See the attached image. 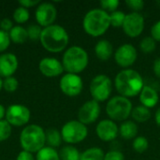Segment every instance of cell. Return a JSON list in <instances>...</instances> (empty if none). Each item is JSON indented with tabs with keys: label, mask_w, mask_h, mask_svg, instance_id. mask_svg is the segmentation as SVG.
<instances>
[{
	"label": "cell",
	"mask_w": 160,
	"mask_h": 160,
	"mask_svg": "<svg viewBox=\"0 0 160 160\" xmlns=\"http://www.w3.org/2000/svg\"><path fill=\"white\" fill-rule=\"evenodd\" d=\"M144 85L142 76L132 68L122 69L114 79V87L117 93L129 99L139 96Z\"/></svg>",
	"instance_id": "cell-1"
},
{
	"label": "cell",
	"mask_w": 160,
	"mask_h": 160,
	"mask_svg": "<svg viewBox=\"0 0 160 160\" xmlns=\"http://www.w3.org/2000/svg\"><path fill=\"white\" fill-rule=\"evenodd\" d=\"M39 41L46 51L50 52H61L68 47L69 36L63 26L52 24L42 29Z\"/></svg>",
	"instance_id": "cell-2"
},
{
	"label": "cell",
	"mask_w": 160,
	"mask_h": 160,
	"mask_svg": "<svg viewBox=\"0 0 160 160\" xmlns=\"http://www.w3.org/2000/svg\"><path fill=\"white\" fill-rule=\"evenodd\" d=\"M110 27V14L101 8L89 10L82 19V28L84 32L93 38L103 36Z\"/></svg>",
	"instance_id": "cell-3"
},
{
	"label": "cell",
	"mask_w": 160,
	"mask_h": 160,
	"mask_svg": "<svg viewBox=\"0 0 160 160\" xmlns=\"http://www.w3.org/2000/svg\"><path fill=\"white\" fill-rule=\"evenodd\" d=\"M61 62L67 73L79 75L87 68L89 64V55L82 47L75 45L65 51Z\"/></svg>",
	"instance_id": "cell-4"
},
{
	"label": "cell",
	"mask_w": 160,
	"mask_h": 160,
	"mask_svg": "<svg viewBox=\"0 0 160 160\" xmlns=\"http://www.w3.org/2000/svg\"><path fill=\"white\" fill-rule=\"evenodd\" d=\"M20 144L22 150L29 153H38L46 144L44 129L35 124L26 126L20 134Z\"/></svg>",
	"instance_id": "cell-5"
},
{
	"label": "cell",
	"mask_w": 160,
	"mask_h": 160,
	"mask_svg": "<svg viewBox=\"0 0 160 160\" xmlns=\"http://www.w3.org/2000/svg\"><path fill=\"white\" fill-rule=\"evenodd\" d=\"M133 110L132 102L123 96L111 98L106 104V113L110 120L113 122H125L130 116Z\"/></svg>",
	"instance_id": "cell-6"
},
{
	"label": "cell",
	"mask_w": 160,
	"mask_h": 160,
	"mask_svg": "<svg viewBox=\"0 0 160 160\" xmlns=\"http://www.w3.org/2000/svg\"><path fill=\"white\" fill-rule=\"evenodd\" d=\"M90 95L94 100L104 102L111 98L112 92V82L106 74H98L95 76L89 85Z\"/></svg>",
	"instance_id": "cell-7"
},
{
	"label": "cell",
	"mask_w": 160,
	"mask_h": 160,
	"mask_svg": "<svg viewBox=\"0 0 160 160\" xmlns=\"http://www.w3.org/2000/svg\"><path fill=\"white\" fill-rule=\"evenodd\" d=\"M62 139L68 145L78 144L83 142L88 136V128L78 120L67 122L61 128Z\"/></svg>",
	"instance_id": "cell-8"
},
{
	"label": "cell",
	"mask_w": 160,
	"mask_h": 160,
	"mask_svg": "<svg viewBox=\"0 0 160 160\" xmlns=\"http://www.w3.org/2000/svg\"><path fill=\"white\" fill-rule=\"evenodd\" d=\"M31 117L30 110L22 104H11L6 110L5 120L12 127H22L26 125Z\"/></svg>",
	"instance_id": "cell-9"
},
{
	"label": "cell",
	"mask_w": 160,
	"mask_h": 160,
	"mask_svg": "<svg viewBox=\"0 0 160 160\" xmlns=\"http://www.w3.org/2000/svg\"><path fill=\"white\" fill-rule=\"evenodd\" d=\"M145 21L144 17L140 12H130L126 15L125 22L123 23V31L124 33L131 38H135L141 36L144 30Z\"/></svg>",
	"instance_id": "cell-10"
},
{
	"label": "cell",
	"mask_w": 160,
	"mask_h": 160,
	"mask_svg": "<svg viewBox=\"0 0 160 160\" xmlns=\"http://www.w3.org/2000/svg\"><path fill=\"white\" fill-rule=\"evenodd\" d=\"M59 87L64 95L74 98L82 93L83 89V82L80 75L66 73L60 79Z\"/></svg>",
	"instance_id": "cell-11"
},
{
	"label": "cell",
	"mask_w": 160,
	"mask_h": 160,
	"mask_svg": "<svg viewBox=\"0 0 160 160\" xmlns=\"http://www.w3.org/2000/svg\"><path fill=\"white\" fill-rule=\"evenodd\" d=\"M115 63L123 68V69L129 68L133 66L138 58L137 49L130 43H125L119 46L113 53Z\"/></svg>",
	"instance_id": "cell-12"
},
{
	"label": "cell",
	"mask_w": 160,
	"mask_h": 160,
	"mask_svg": "<svg viewBox=\"0 0 160 160\" xmlns=\"http://www.w3.org/2000/svg\"><path fill=\"white\" fill-rule=\"evenodd\" d=\"M57 17V9L52 3H40L35 11V18L39 26L42 28L54 24Z\"/></svg>",
	"instance_id": "cell-13"
},
{
	"label": "cell",
	"mask_w": 160,
	"mask_h": 160,
	"mask_svg": "<svg viewBox=\"0 0 160 160\" xmlns=\"http://www.w3.org/2000/svg\"><path fill=\"white\" fill-rule=\"evenodd\" d=\"M100 105L98 101L91 99L84 102L78 112V121L83 125H91L95 123L100 115Z\"/></svg>",
	"instance_id": "cell-14"
},
{
	"label": "cell",
	"mask_w": 160,
	"mask_h": 160,
	"mask_svg": "<svg viewBox=\"0 0 160 160\" xmlns=\"http://www.w3.org/2000/svg\"><path fill=\"white\" fill-rule=\"evenodd\" d=\"M96 134L102 142H113L119 135V127L115 122L110 119H103L98 123L96 127Z\"/></svg>",
	"instance_id": "cell-15"
},
{
	"label": "cell",
	"mask_w": 160,
	"mask_h": 160,
	"mask_svg": "<svg viewBox=\"0 0 160 160\" xmlns=\"http://www.w3.org/2000/svg\"><path fill=\"white\" fill-rule=\"evenodd\" d=\"M38 68L41 74L48 78L58 77L65 71L62 62L54 57L42 58L38 64Z\"/></svg>",
	"instance_id": "cell-16"
},
{
	"label": "cell",
	"mask_w": 160,
	"mask_h": 160,
	"mask_svg": "<svg viewBox=\"0 0 160 160\" xmlns=\"http://www.w3.org/2000/svg\"><path fill=\"white\" fill-rule=\"evenodd\" d=\"M19 66L18 58L11 52H5L0 54V77H11L17 70Z\"/></svg>",
	"instance_id": "cell-17"
},
{
	"label": "cell",
	"mask_w": 160,
	"mask_h": 160,
	"mask_svg": "<svg viewBox=\"0 0 160 160\" xmlns=\"http://www.w3.org/2000/svg\"><path fill=\"white\" fill-rule=\"evenodd\" d=\"M140 102L142 106L147 109L155 108L159 101L158 92L150 85H144L142 92L139 95Z\"/></svg>",
	"instance_id": "cell-18"
},
{
	"label": "cell",
	"mask_w": 160,
	"mask_h": 160,
	"mask_svg": "<svg viewBox=\"0 0 160 160\" xmlns=\"http://www.w3.org/2000/svg\"><path fill=\"white\" fill-rule=\"evenodd\" d=\"M113 46L107 39H100L95 46V54L97 58L102 62L108 61L113 54Z\"/></svg>",
	"instance_id": "cell-19"
},
{
	"label": "cell",
	"mask_w": 160,
	"mask_h": 160,
	"mask_svg": "<svg viewBox=\"0 0 160 160\" xmlns=\"http://www.w3.org/2000/svg\"><path fill=\"white\" fill-rule=\"evenodd\" d=\"M139 128L133 120H127L119 127V135L125 140H132L138 136Z\"/></svg>",
	"instance_id": "cell-20"
},
{
	"label": "cell",
	"mask_w": 160,
	"mask_h": 160,
	"mask_svg": "<svg viewBox=\"0 0 160 160\" xmlns=\"http://www.w3.org/2000/svg\"><path fill=\"white\" fill-rule=\"evenodd\" d=\"M10 41L16 44H22L28 39L26 28L21 25H15L8 33Z\"/></svg>",
	"instance_id": "cell-21"
},
{
	"label": "cell",
	"mask_w": 160,
	"mask_h": 160,
	"mask_svg": "<svg viewBox=\"0 0 160 160\" xmlns=\"http://www.w3.org/2000/svg\"><path fill=\"white\" fill-rule=\"evenodd\" d=\"M131 117L135 123H145L151 118V112L144 106L139 105L133 108Z\"/></svg>",
	"instance_id": "cell-22"
},
{
	"label": "cell",
	"mask_w": 160,
	"mask_h": 160,
	"mask_svg": "<svg viewBox=\"0 0 160 160\" xmlns=\"http://www.w3.org/2000/svg\"><path fill=\"white\" fill-rule=\"evenodd\" d=\"M45 133H46V143L48 144V146L55 149L56 147H59L61 145L63 142L61 132H59L54 128H51L45 131Z\"/></svg>",
	"instance_id": "cell-23"
},
{
	"label": "cell",
	"mask_w": 160,
	"mask_h": 160,
	"mask_svg": "<svg viewBox=\"0 0 160 160\" xmlns=\"http://www.w3.org/2000/svg\"><path fill=\"white\" fill-rule=\"evenodd\" d=\"M104 155L100 147H90L81 153L80 160H104Z\"/></svg>",
	"instance_id": "cell-24"
},
{
	"label": "cell",
	"mask_w": 160,
	"mask_h": 160,
	"mask_svg": "<svg viewBox=\"0 0 160 160\" xmlns=\"http://www.w3.org/2000/svg\"><path fill=\"white\" fill-rule=\"evenodd\" d=\"M60 160H80L81 153L73 145H66L59 152Z\"/></svg>",
	"instance_id": "cell-25"
},
{
	"label": "cell",
	"mask_w": 160,
	"mask_h": 160,
	"mask_svg": "<svg viewBox=\"0 0 160 160\" xmlns=\"http://www.w3.org/2000/svg\"><path fill=\"white\" fill-rule=\"evenodd\" d=\"M36 160H60L59 153L50 146H44L37 153Z\"/></svg>",
	"instance_id": "cell-26"
},
{
	"label": "cell",
	"mask_w": 160,
	"mask_h": 160,
	"mask_svg": "<svg viewBox=\"0 0 160 160\" xmlns=\"http://www.w3.org/2000/svg\"><path fill=\"white\" fill-rule=\"evenodd\" d=\"M140 49L141 51L145 54H150L154 52L157 49V41L151 37H145L143 38L140 42Z\"/></svg>",
	"instance_id": "cell-27"
},
{
	"label": "cell",
	"mask_w": 160,
	"mask_h": 160,
	"mask_svg": "<svg viewBox=\"0 0 160 160\" xmlns=\"http://www.w3.org/2000/svg\"><path fill=\"white\" fill-rule=\"evenodd\" d=\"M29 18H30L29 10L23 7L19 6L13 12V20L18 24L25 23L29 20Z\"/></svg>",
	"instance_id": "cell-28"
},
{
	"label": "cell",
	"mask_w": 160,
	"mask_h": 160,
	"mask_svg": "<svg viewBox=\"0 0 160 160\" xmlns=\"http://www.w3.org/2000/svg\"><path fill=\"white\" fill-rule=\"evenodd\" d=\"M149 147V142L148 140L143 136H137L132 142V148L133 150L138 154H142L147 151Z\"/></svg>",
	"instance_id": "cell-29"
},
{
	"label": "cell",
	"mask_w": 160,
	"mask_h": 160,
	"mask_svg": "<svg viewBox=\"0 0 160 160\" xmlns=\"http://www.w3.org/2000/svg\"><path fill=\"white\" fill-rule=\"evenodd\" d=\"M109 14H110V23H111V26L116 27V28H119V27L123 26V23L125 22V18H126L127 14H125L121 10H116V11L109 13Z\"/></svg>",
	"instance_id": "cell-30"
},
{
	"label": "cell",
	"mask_w": 160,
	"mask_h": 160,
	"mask_svg": "<svg viewBox=\"0 0 160 160\" xmlns=\"http://www.w3.org/2000/svg\"><path fill=\"white\" fill-rule=\"evenodd\" d=\"M42 27L39 26L38 24H31L26 28L27 31V36L28 38L33 40V41H37L40 39V36L42 33Z\"/></svg>",
	"instance_id": "cell-31"
},
{
	"label": "cell",
	"mask_w": 160,
	"mask_h": 160,
	"mask_svg": "<svg viewBox=\"0 0 160 160\" xmlns=\"http://www.w3.org/2000/svg\"><path fill=\"white\" fill-rule=\"evenodd\" d=\"M18 87H19V82L15 77L11 76L3 80V89L6 92L13 93L18 89Z\"/></svg>",
	"instance_id": "cell-32"
},
{
	"label": "cell",
	"mask_w": 160,
	"mask_h": 160,
	"mask_svg": "<svg viewBox=\"0 0 160 160\" xmlns=\"http://www.w3.org/2000/svg\"><path fill=\"white\" fill-rule=\"evenodd\" d=\"M99 5L101 7V9H103L107 13H112L117 10L120 2L118 0H101L99 2Z\"/></svg>",
	"instance_id": "cell-33"
},
{
	"label": "cell",
	"mask_w": 160,
	"mask_h": 160,
	"mask_svg": "<svg viewBox=\"0 0 160 160\" xmlns=\"http://www.w3.org/2000/svg\"><path fill=\"white\" fill-rule=\"evenodd\" d=\"M11 126L7 122V120L0 121V142L7 141L11 135Z\"/></svg>",
	"instance_id": "cell-34"
},
{
	"label": "cell",
	"mask_w": 160,
	"mask_h": 160,
	"mask_svg": "<svg viewBox=\"0 0 160 160\" xmlns=\"http://www.w3.org/2000/svg\"><path fill=\"white\" fill-rule=\"evenodd\" d=\"M126 5L132 10V12H140L143 9L145 3L142 0H127Z\"/></svg>",
	"instance_id": "cell-35"
},
{
	"label": "cell",
	"mask_w": 160,
	"mask_h": 160,
	"mask_svg": "<svg viewBox=\"0 0 160 160\" xmlns=\"http://www.w3.org/2000/svg\"><path fill=\"white\" fill-rule=\"evenodd\" d=\"M9 35L7 32H4L0 29V52H4L10 45Z\"/></svg>",
	"instance_id": "cell-36"
},
{
	"label": "cell",
	"mask_w": 160,
	"mask_h": 160,
	"mask_svg": "<svg viewBox=\"0 0 160 160\" xmlns=\"http://www.w3.org/2000/svg\"><path fill=\"white\" fill-rule=\"evenodd\" d=\"M104 160H125V156L121 151L111 150L104 155Z\"/></svg>",
	"instance_id": "cell-37"
},
{
	"label": "cell",
	"mask_w": 160,
	"mask_h": 160,
	"mask_svg": "<svg viewBox=\"0 0 160 160\" xmlns=\"http://www.w3.org/2000/svg\"><path fill=\"white\" fill-rule=\"evenodd\" d=\"M151 37L156 40L160 42V20L156 22L151 27Z\"/></svg>",
	"instance_id": "cell-38"
},
{
	"label": "cell",
	"mask_w": 160,
	"mask_h": 160,
	"mask_svg": "<svg viewBox=\"0 0 160 160\" xmlns=\"http://www.w3.org/2000/svg\"><path fill=\"white\" fill-rule=\"evenodd\" d=\"M13 28V22L11 20L8 19V18H5L3 20H1V22H0V29L4 32H7V33H9V31Z\"/></svg>",
	"instance_id": "cell-39"
},
{
	"label": "cell",
	"mask_w": 160,
	"mask_h": 160,
	"mask_svg": "<svg viewBox=\"0 0 160 160\" xmlns=\"http://www.w3.org/2000/svg\"><path fill=\"white\" fill-rule=\"evenodd\" d=\"M39 4H40V2L38 0H20L19 1V5L27 9L30 8H34L36 6L38 7Z\"/></svg>",
	"instance_id": "cell-40"
},
{
	"label": "cell",
	"mask_w": 160,
	"mask_h": 160,
	"mask_svg": "<svg viewBox=\"0 0 160 160\" xmlns=\"http://www.w3.org/2000/svg\"><path fill=\"white\" fill-rule=\"evenodd\" d=\"M16 160H36V158L33 156L32 153L22 150L18 154Z\"/></svg>",
	"instance_id": "cell-41"
},
{
	"label": "cell",
	"mask_w": 160,
	"mask_h": 160,
	"mask_svg": "<svg viewBox=\"0 0 160 160\" xmlns=\"http://www.w3.org/2000/svg\"><path fill=\"white\" fill-rule=\"evenodd\" d=\"M153 71L157 78L160 79V57H158L153 64Z\"/></svg>",
	"instance_id": "cell-42"
},
{
	"label": "cell",
	"mask_w": 160,
	"mask_h": 160,
	"mask_svg": "<svg viewBox=\"0 0 160 160\" xmlns=\"http://www.w3.org/2000/svg\"><path fill=\"white\" fill-rule=\"evenodd\" d=\"M155 121H156V124L157 126L160 128V108H158L155 113Z\"/></svg>",
	"instance_id": "cell-43"
},
{
	"label": "cell",
	"mask_w": 160,
	"mask_h": 160,
	"mask_svg": "<svg viewBox=\"0 0 160 160\" xmlns=\"http://www.w3.org/2000/svg\"><path fill=\"white\" fill-rule=\"evenodd\" d=\"M5 117H6V109L2 104H0V121L4 120Z\"/></svg>",
	"instance_id": "cell-44"
},
{
	"label": "cell",
	"mask_w": 160,
	"mask_h": 160,
	"mask_svg": "<svg viewBox=\"0 0 160 160\" xmlns=\"http://www.w3.org/2000/svg\"><path fill=\"white\" fill-rule=\"evenodd\" d=\"M2 88H3V80H2V78L0 77V91L2 90Z\"/></svg>",
	"instance_id": "cell-45"
},
{
	"label": "cell",
	"mask_w": 160,
	"mask_h": 160,
	"mask_svg": "<svg viewBox=\"0 0 160 160\" xmlns=\"http://www.w3.org/2000/svg\"><path fill=\"white\" fill-rule=\"evenodd\" d=\"M157 5H158V8H160V0H158V1H157Z\"/></svg>",
	"instance_id": "cell-46"
},
{
	"label": "cell",
	"mask_w": 160,
	"mask_h": 160,
	"mask_svg": "<svg viewBox=\"0 0 160 160\" xmlns=\"http://www.w3.org/2000/svg\"><path fill=\"white\" fill-rule=\"evenodd\" d=\"M0 22H1V20H0Z\"/></svg>",
	"instance_id": "cell-47"
}]
</instances>
